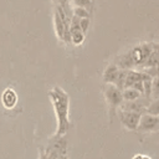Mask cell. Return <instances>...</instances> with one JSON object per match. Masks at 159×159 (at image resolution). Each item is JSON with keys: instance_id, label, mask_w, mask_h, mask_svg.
<instances>
[{"instance_id": "obj_1", "label": "cell", "mask_w": 159, "mask_h": 159, "mask_svg": "<svg viewBox=\"0 0 159 159\" xmlns=\"http://www.w3.org/2000/svg\"><path fill=\"white\" fill-rule=\"evenodd\" d=\"M150 53H152V45L142 43V45L129 50L124 55H122L118 58L116 66L119 70H127V71L134 66H143L147 62Z\"/></svg>"}, {"instance_id": "obj_4", "label": "cell", "mask_w": 159, "mask_h": 159, "mask_svg": "<svg viewBox=\"0 0 159 159\" xmlns=\"http://www.w3.org/2000/svg\"><path fill=\"white\" fill-rule=\"evenodd\" d=\"M140 113L137 112H128V111H120L119 112V119L124 127H127L130 130H134L138 128L139 120H140Z\"/></svg>"}, {"instance_id": "obj_18", "label": "cell", "mask_w": 159, "mask_h": 159, "mask_svg": "<svg viewBox=\"0 0 159 159\" xmlns=\"http://www.w3.org/2000/svg\"><path fill=\"white\" fill-rule=\"evenodd\" d=\"M133 159H149L148 157H143V155H137L135 158H133Z\"/></svg>"}, {"instance_id": "obj_14", "label": "cell", "mask_w": 159, "mask_h": 159, "mask_svg": "<svg viewBox=\"0 0 159 159\" xmlns=\"http://www.w3.org/2000/svg\"><path fill=\"white\" fill-rule=\"evenodd\" d=\"M73 2L76 4L77 7H84V9H89L92 5V0H73Z\"/></svg>"}, {"instance_id": "obj_6", "label": "cell", "mask_w": 159, "mask_h": 159, "mask_svg": "<svg viewBox=\"0 0 159 159\" xmlns=\"http://www.w3.org/2000/svg\"><path fill=\"white\" fill-rule=\"evenodd\" d=\"M106 98L112 107H118V106H122L123 103L122 91L114 84H108L106 87Z\"/></svg>"}, {"instance_id": "obj_7", "label": "cell", "mask_w": 159, "mask_h": 159, "mask_svg": "<svg viewBox=\"0 0 159 159\" xmlns=\"http://www.w3.org/2000/svg\"><path fill=\"white\" fill-rule=\"evenodd\" d=\"M78 21H80V19L73 16L72 21L70 24V40H72V42L75 45H80L84 40V34L82 32Z\"/></svg>"}, {"instance_id": "obj_11", "label": "cell", "mask_w": 159, "mask_h": 159, "mask_svg": "<svg viewBox=\"0 0 159 159\" xmlns=\"http://www.w3.org/2000/svg\"><path fill=\"white\" fill-rule=\"evenodd\" d=\"M145 113L152 114V116H159V98L154 99L153 102H150L145 109Z\"/></svg>"}, {"instance_id": "obj_13", "label": "cell", "mask_w": 159, "mask_h": 159, "mask_svg": "<svg viewBox=\"0 0 159 159\" xmlns=\"http://www.w3.org/2000/svg\"><path fill=\"white\" fill-rule=\"evenodd\" d=\"M73 15L76 16V17H78V19H84V17H89V12H88V10L87 9H84V7H75V10H73Z\"/></svg>"}, {"instance_id": "obj_2", "label": "cell", "mask_w": 159, "mask_h": 159, "mask_svg": "<svg viewBox=\"0 0 159 159\" xmlns=\"http://www.w3.org/2000/svg\"><path fill=\"white\" fill-rule=\"evenodd\" d=\"M50 97L53 102L55 111L58 117V134H65L68 129V98L61 88H55L50 92Z\"/></svg>"}, {"instance_id": "obj_12", "label": "cell", "mask_w": 159, "mask_h": 159, "mask_svg": "<svg viewBox=\"0 0 159 159\" xmlns=\"http://www.w3.org/2000/svg\"><path fill=\"white\" fill-rule=\"evenodd\" d=\"M152 98H159V77L152 80Z\"/></svg>"}, {"instance_id": "obj_5", "label": "cell", "mask_w": 159, "mask_h": 159, "mask_svg": "<svg viewBox=\"0 0 159 159\" xmlns=\"http://www.w3.org/2000/svg\"><path fill=\"white\" fill-rule=\"evenodd\" d=\"M138 128L142 132H152L159 128V116H152L148 113H143L140 116V120Z\"/></svg>"}, {"instance_id": "obj_16", "label": "cell", "mask_w": 159, "mask_h": 159, "mask_svg": "<svg viewBox=\"0 0 159 159\" xmlns=\"http://www.w3.org/2000/svg\"><path fill=\"white\" fill-rule=\"evenodd\" d=\"M147 75H149L152 78L159 77V66H154V67H149L147 70Z\"/></svg>"}, {"instance_id": "obj_8", "label": "cell", "mask_w": 159, "mask_h": 159, "mask_svg": "<svg viewBox=\"0 0 159 159\" xmlns=\"http://www.w3.org/2000/svg\"><path fill=\"white\" fill-rule=\"evenodd\" d=\"M119 73H120V70L116 66V65H109L106 71H104V76H103V80L106 83H111V84H116L117 81H118V77H119Z\"/></svg>"}, {"instance_id": "obj_15", "label": "cell", "mask_w": 159, "mask_h": 159, "mask_svg": "<svg viewBox=\"0 0 159 159\" xmlns=\"http://www.w3.org/2000/svg\"><path fill=\"white\" fill-rule=\"evenodd\" d=\"M78 24H80V27H81L82 32H83V34H86V31H87V30H88V27H89V17L80 19Z\"/></svg>"}, {"instance_id": "obj_17", "label": "cell", "mask_w": 159, "mask_h": 159, "mask_svg": "<svg viewBox=\"0 0 159 159\" xmlns=\"http://www.w3.org/2000/svg\"><path fill=\"white\" fill-rule=\"evenodd\" d=\"M152 50L159 58V43H152Z\"/></svg>"}, {"instance_id": "obj_3", "label": "cell", "mask_w": 159, "mask_h": 159, "mask_svg": "<svg viewBox=\"0 0 159 159\" xmlns=\"http://www.w3.org/2000/svg\"><path fill=\"white\" fill-rule=\"evenodd\" d=\"M55 24H56V31L58 37L63 41H70V24L66 19V12L62 6H57L56 9Z\"/></svg>"}, {"instance_id": "obj_9", "label": "cell", "mask_w": 159, "mask_h": 159, "mask_svg": "<svg viewBox=\"0 0 159 159\" xmlns=\"http://www.w3.org/2000/svg\"><path fill=\"white\" fill-rule=\"evenodd\" d=\"M122 96H123V101L125 102H132V101H137L142 97V93L134 88H124L122 91Z\"/></svg>"}, {"instance_id": "obj_10", "label": "cell", "mask_w": 159, "mask_h": 159, "mask_svg": "<svg viewBox=\"0 0 159 159\" xmlns=\"http://www.w3.org/2000/svg\"><path fill=\"white\" fill-rule=\"evenodd\" d=\"M2 101H4V103H5L6 107H12L15 104V102H16V94L11 89H6L4 92Z\"/></svg>"}]
</instances>
